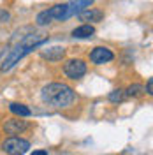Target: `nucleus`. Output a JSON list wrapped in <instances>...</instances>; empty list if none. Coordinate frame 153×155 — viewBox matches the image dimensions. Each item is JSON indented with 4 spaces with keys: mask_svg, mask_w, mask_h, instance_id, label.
I'll list each match as a JSON object with an SVG mask.
<instances>
[{
    "mask_svg": "<svg viewBox=\"0 0 153 155\" xmlns=\"http://www.w3.org/2000/svg\"><path fill=\"white\" fill-rule=\"evenodd\" d=\"M42 55H44V58H48V60H60V58L65 55V49L63 48H51L48 51H44Z\"/></svg>",
    "mask_w": 153,
    "mask_h": 155,
    "instance_id": "9b49d317",
    "label": "nucleus"
},
{
    "mask_svg": "<svg viewBox=\"0 0 153 155\" xmlns=\"http://www.w3.org/2000/svg\"><path fill=\"white\" fill-rule=\"evenodd\" d=\"M9 109L14 113V115H18V116H30L32 115L30 107H27L25 104H19V102H12V104H9Z\"/></svg>",
    "mask_w": 153,
    "mask_h": 155,
    "instance_id": "9d476101",
    "label": "nucleus"
},
{
    "mask_svg": "<svg viewBox=\"0 0 153 155\" xmlns=\"http://www.w3.org/2000/svg\"><path fill=\"white\" fill-rule=\"evenodd\" d=\"M93 34H95L93 25H88V23H85V25H81V27L72 30V37H76V39H90Z\"/></svg>",
    "mask_w": 153,
    "mask_h": 155,
    "instance_id": "6e6552de",
    "label": "nucleus"
},
{
    "mask_svg": "<svg viewBox=\"0 0 153 155\" xmlns=\"http://www.w3.org/2000/svg\"><path fill=\"white\" fill-rule=\"evenodd\" d=\"M90 5H92V0L70 2V4H58V5H53V7H49V9L39 12L35 21H37V25H48V23H51L53 19L63 21V19L70 18V16H74V14H79L85 7L90 9Z\"/></svg>",
    "mask_w": 153,
    "mask_h": 155,
    "instance_id": "f257e3e1",
    "label": "nucleus"
},
{
    "mask_svg": "<svg viewBox=\"0 0 153 155\" xmlns=\"http://www.w3.org/2000/svg\"><path fill=\"white\" fill-rule=\"evenodd\" d=\"M42 101L53 107H67L74 102L76 94L74 90L63 83H49L42 88Z\"/></svg>",
    "mask_w": 153,
    "mask_h": 155,
    "instance_id": "7ed1b4c3",
    "label": "nucleus"
},
{
    "mask_svg": "<svg viewBox=\"0 0 153 155\" xmlns=\"http://www.w3.org/2000/svg\"><path fill=\"white\" fill-rule=\"evenodd\" d=\"M144 88L141 87V85H130V87L127 88V90H123L125 92V97H135L139 95V94H143Z\"/></svg>",
    "mask_w": 153,
    "mask_h": 155,
    "instance_id": "f8f14e48",
    "label": "nucleus"
},
{
    "mask_svg": "<svg viewBox=\"0 0 153 155\" xmlns=\"http://www.w3.org/2000/svg\"><path fill=\"white\" fill-rule=\"evenodd\" d=\"M146 92H148L150 95L153 94V79H151V78L148 79V85H146Z\"/></svg>",
    "mask_w": 153,
    "mask_h": 155,
    "instance_id": "4468645a",
    "label": "nucleus"
},
{
    "mask_svg": "<svg viewBox=\"0 0 153 155\" xmlns=\"http://www.w3.org/2000/svg\"><path fill=\"white\" fill-rule=\"evenodd\" d=\"M28 148H30V141L23 139V137H18V136L7 137L2 145V150L9 155H23L28 152Z\"/></svg>",
    "mask_w": 153,
    "mask_h": 155,
    "instance_id": "20e7f679",
    "label": "nucleus"
},
{
    "mask_svg": "<svg viewBox=\"0 0 153 155\" xmlns=\"http://www.w3.org/2000/svg\"><path fill=\"white\" fill-rule=\"evenodd\" d=\"M63 72L67 74V78L70 79H79V78H83L86 74V64L83 60H69L67 64L63 65Z\"/></svg>",
    "mask_w": 153,
    "mask_h": 155,
    "instance_id": "39448f33",
    "label": "nucleus"
},
{
    "mask_svg": "<svg viewBox=\"0 0 153 155\" xmlns=\"http://www.w3.org/2000/svg\"><path fill=\"white\" fill-rule=\"evenodd\" d=\"M0 18L5 21V19H9V18H11V14H9V12H5L4 9H0Z\"/></svg>",
    "mask_w": 153,
    "mask_h": 155,
    "instance_id": "2eb2a0df",
    "label": "nucleus"
},
{
    "mask_svg": "<svg viewBox=\"0 0 153 155\" xmlns=\"http://www.w3.org/2000/svg\"><path fill=\"white\" fill-rule=\"evenodd\" d=\"M113 58H115L113 51L107 49V48H102V46L95 48L92 53H90V60H92L93 64H97V65H100V64H107V62H111Z\"/></svg>",
    "mask_w": 153,
    "mask_h": 155,
    "instance_id": "423d86ee",
    "label": "nucleus"
},
{
    "mask_svg": "<svg viewBox=\"0 0 153 155\" xmlns=\"http://www.w3.org/2000/svg\"><path fill=\"white\" fill-rule=\"evenodd\" d=\"M25 129H28V124L25 120H7L4 124V130L7 134H21Z\"/></svg>",
    "mask_w": 153,
    "mask_h": 155,
    "instance_id": "0eeeda50",
    "label": "nucleus"
},
{
    "mask_svg": "<svg viewBox=\"0 0 153 155\" xmlns=\"http://www.w3.org/2000/svg\"><path fill=\"white\" fill-rule=\"evenodd\" d=\"M46 41H48L46 37H35V35L27 37L23 42L16 44V46L11 48L7 53H4V57L0 58V69H2V71H9V69H12L25 55H28L30 51H34V48L44 44Z\"/></svg>",
    "mask_w": 153,
    "mask_h": 155,
    "instance_id": "f03ea898",
    "label": "nucleus"
},
{
    "mask_svg": "<svg viewBox=\"0 0 153 155\" xmlns=\"http://www.w3.org/2000/svg\"><path fill=\"white\" fill-rule=\"evenodd\" d=\"M32 155H48V152H46V150H35Z\"/></svg>",
    "mask_w": 153,
    "mask_h": 155,
    "instance_id": "dca6fc26",
    "label": "nucleus"
},
{
    "mask_svg": "<svg viewBox=\"0 0 153 155\" xmlns=\"http://www.w3.org/2000/svg\"><path fill=\"white\" fill-rule=\"evenodd\" d=\"M123 99H125V92L120 90V88H118V90H113V92L109 94V101H111V102H122Z\"/></svg>",
    "mask_w": 153,
    "mask_h": 155,
    "instance_id": "ddd939ff",
    "label": "nucleus"
},
{
    "mask_svg": "<svg viewBox=\"0 0 153 155\" xmlns=\"http://www.w3.org/2000/svg\"><path fill=\"white\" fill-rule=\"evenodd\" d=\"M79 18L83 21H100L104 18V12L99 9H86V11H81L79 12Z\"/></svg>",
    "mask_w": 153,
    "mask_h": 155,
    "instance_id": "1a4fd4ad",
    "label": "nucleus"
}]
</instances>
